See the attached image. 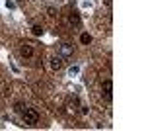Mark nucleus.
<instances>
[{
    "mask_svg": "<svg viewBox=\"0 0 146 131\" xmlns=\"http://www.w3.org/2000/svg\"><path fill=\"white\" fill-rule=\"evenodd\" d=\"M22 120H23L25 125H37L39 114H37V110H33V108H25L22 112Z\"/></svg>",
    "mask_w": 146,
    "mask_h": 131,
    "instance_id": "f257e3e1",
    "label": "nucleus"
},
{
    "mask_svg": "<svg viewBox=\"0 0 146 131\" xmlns=\"http://www.w3.org/2000/svg\"><path fill=\"white\" fill-rule=\"evenodd\" d=\"M101 92H103V96H105L107 102L113 100V82H111V78H105V80L101 82Z\"/></svg>",
    "mask_w": 146,
    "mask_h": 131,
    "instance_id": "f03ea898",
    "label": "nucleus"
},
{
    "mask_svg": "<svg viewBox=\"0 0 146 131\" xmlns=\"http://www.w3.org/2000/svg\"><path fill=\"white\" fill-rule=\"evenodd\" d=\"M72 53H74V47H72V43H62V45H60V49H58V57H62V59L72 57Z\"/></svg>",
    "mask_w": 146,
    "mask_h": 131,
    "instance_id": "7ed1b4c3",
    "label": "nucleus"
},
{
    "mask_svg": "<svg viewBox=\"0 0 146 131\" xmlns=\"http://www.w3.org/2000/svg\"><path fill=\"white\" fill-rule=\"evenodd\" d=\"M20 55L25 57V59L33 57V43H22L20 45Z\"/></svg>",
    "mask_w": 146,
    "mask_h": 131,
    "instance_id": "20e7f679",
    "label": "nucleus"
},
{
    "mask_svg": "<svg viewBox=\"0 0 146 131\" xmlns=\"http://www.w3.org/2000/svg\"><path fill=\"white\" fill-rule=\"evenodd\" d=\"M68 24H70V26H74V28H78V26H80V16L76 14V12L68 14Z\"/></svg>",
    "mask_w": 146,
    "mask_h": 131,
    "instance_id": "39448f33",
    "label": "nucleus"
},
{
    "mask_svg": "<svg viewBox=\"0 0 146 131\" xmlns=\"http://www.w3.org/2000/svg\"><path fill=\"white\" fill-rule=\"evenodd\" d=\"M51 67H53L55 71L62 69V57H53V59H51Z\"/></svg>",
    "mask_w": 146,
    "mask_h": 131,
    "instance_id": "423d86ee",
    "label": "nucleus"
},
{
    "mask_svg": "<svg viewBox=\"0 0 146 131\" xmlns=\"http://www.w3.org/2000/svg\"><path fill=\"white\" fill-rule=\"evenodd\" d=\"M31 33L39 37V35H43V33H45V30H43V26H39V24H35L33 28H31Z\"/></svg>",
    "mask_w": 146,
    "mask_h": 131,
    "instance_id": "0eeeda50",
    "label": "nucleus"
},
{
    "mask_svg": "<svg viewBox=\"0 0 146 131\" xmlns=\"http://www.w3.org/2000/svg\"><path fill=\"white\" fill-rule=\"evenodd\" d=\"M80 43L82 45H90L92 43V35L90 33H82V35H80Z\"/></svg>",
    "mask_w": 146,
    "mask_h": 131,
    "instance_id": "6e6552de",
    "label": "nucleus"
},
{
    "mask_svg": "<svg viewBox=\"0 0 146 131\" xmlns=\"http://www.w3.org/2000/svg\"><path fill=\"white\" fill-rule=\"evenodd\" d=\"M25 108H27V106H25L23 102H16V104H14V112H16V114H22Z\"/></svg>",
    "mask_w": 146,
    "mask_h": 131,
    "instance_id": "1a4fd4ad",
    "label": "nucleus"
},
{
    "mask_svg": "<svg viewBox=\"0 0 146 131\" xmlns=\"http://www.w3.org/2000/svg\"><path fill=\"white\" fill-rule=\"evenodd\" d=\"M76 104H78V100L74 98L72 102H68V112H72V114H76Z\"/></svg>",
    "mask_w": 146,
    "mask_h": 131,
    "instance_id": "9d476101",
    "label": "nucleus"
},
{
    "mask_svg": "<svg viewBox=\"0 0 146 131\" xmlns=\"http://www.w3.org/2000/svg\"><path fill=\"white\" fill-rule=\"evenodd\" d=\"M47 14H49L51 18H56V16H58V12H56V8H53V6H47Z\"/></svg>",
    "mask_w": 146,
    "mask_h": 131,
    "instance_id": "9b49d317",
    "label": "nucleus"
},
{
    "mask_svg": "<svg viewBox=\"0 0 146 131\" xmlns=\"http://www.w3.org/2000/svg\"><path fill=\"white\" fill-rule=\"evenodd\" d=\"M6 8H8V10H14V8H16V2H14V0H6Z\"/></svg>",
    "mask_w": 146,
    "mask_h": 131,
    "instance_id": "f8f14e48",
    "label": "nucleus"
},
{
    "mask_svg": "<svg viewBox=\"0 0 146 131\" xmlns=\"http://www.w3.org/2000/svg\"><path fill=\"white\" fill-rule=\"evenodd\" d=\"M78 67H70V71H68V75H70V77H72V75H78Z\"/></svg>",
    "mask_w": 146,
    "mask_h": 131,
    "instance_id": "ddd939ff",
    "label": "nucleus"
}]
</instances>
